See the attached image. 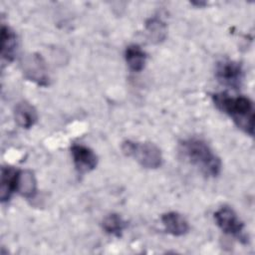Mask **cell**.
I'll return each mask as SVG.
<instances>
[{"label": "cell", "instance_id": "obj_14", "mask_svg": "<svg viewBox=\"0 0 255 255\" xmlns=\"http://www.w3.org/2000/svg\"><path fill=\"white\" fill-rule=\"evenodd\" d=\"M145 29L150 41L159 43L165 39L166 25L158 18H150L145 23Z\"/></svg>", "mask_w": 255, "mask_h": 255}, {"label": "cell", "instance_id": "obj_15", "mask_svg": "<svg viewBox=\"0 0 255 255\" xmlns=\"http://www.w3.org/2000/svg\"><path fill=\"white\" fill-rule=\"evenodd\" d=\"M102 225L108 234L120 237L127 226V222L119 214L112 213L104 218Z\"/></svg>", "mask_w": 255, "mask_h": 255}, {"label": "cell", "instance_id": "obj_11", "mask_svg": "<svg viewBox=\"0 0 255 255\" xmlns=\"http://www.w3.org/2000/svg\"><path fill=\"white\" fill-rule=\"evenodd\" d=\"M17 49V35L6 25L1 27V56L7 62H12Z\"/></svg>", "mask_w": 255, "mask_h": 255}, {"label": "cell", "instance_id": "obj_13", "mask_svg": "<svg viewBox=\"0 0 255 255\" xmlns=\"http://www.w3.org/2000/svg\"><path fill=\"white\" fill-rule=\"evenodd\" d=\"M26 198H33L37 192V181L31 170H20L18 191Z\"/></svg>", "mask_w": 255, "mask_h": 255}, {"label": "cell", "instance_id": "obj_12", "mask_svg": "<svg viewBox=\"0 0 255 255\" xmlns=\"http://www.w3.org/2000/svg\"><path fill=\"white\" fill-rule=\"evenodd\" d=\"M125 59L129 70L138 73L142 71L145 66L146 54L138 45L132 44L126 48Z\"/></svg>", "mask_w": 255, "mask_h": 255}, {"label": "cell", "instance_id": "obj_7", "mask_svg": "<svg viewBox=\"0 0 255 255\" xmlns=\"http://www.w3.org/2000/svg\"><path fill=\"white\" fill-rule=\"evenodd\" d=\"M71 153L76 170L80 174L90 172L95 169L98 164V156L90 147L83 144H73Z\"/></svg>", "mask_w": 255, "mask_h": 255}, {"label": "cell", "instance_id": "obj_10", "mask_svg": "<svg viewBox=\"0 0 255 255\" xmlns=\"http://www.w3.org/2000/svg\"><path fill=\"white\" fill-rule=\"evenodd\" d=\"M14 118L18 126L23 128H30L36 124L38 114L34 106L26 101H22L14 108Z\"/></svg>", "mask_w": 255, "mask_h": 255}, {"label": "cell", "instance_id": "obj_5", "mask_svg": "<svg viewBox=\"0 0 255 255\" xmlns=\"http://www.w3.org/2000/svg\"><path fill=\"white\" fill-rule=\"evenodd\" d=\"M21 69L28 80L39 86L49 85L50 78L47 66L41 55L30 54L25 56L21 61Z\"/></svg>", "mask_w": 255, "mask_h": 255}, {"label": "cell", "instance_id": "obj_9", "mask_svg": "<svg viewBox=\"0 0 255 255\" xmlns=\"http://www.w3.org/2000/svg\"><path fill=\"white\" fill-rule=\"evenodd\" d=\"M161 222L165 231L173 236H182L189 230L187 220L178 212L170 211L162 214Z\"/></svg>", "mask_w": 255, "mask_h": 255}, {"label": "cell", "instance_id": "obj_6", "mask_svg": "<svg viewBox=\"0 0 255 255\" xmlns=\"http://www.w3.org/2000/svg\"><path fill=\"white\" fill-rule=\"evenodd\" d=\"M215 77L220 84L238 89L243 81L244 73L240 63L232 60H222L216 64Z\"/></svg>", "mask_w": 255, "mask_h": 255}, {"label": "cell", "instance_id": "obj_2", "mask_svg": "<svg viewBox=\"0 0 255 255\" xmlns=\"http://www.w3.org/2000/svg\"><path fill=\"white\" fill-rule=\"evenodd\" d=\"M180 152L193 166L205 176L215 177L221 171V160L202 139L191 137L180 142Z\"/></svg>", "mask_w": 255, "mask_h": 255}, {"label": "cell", "instance_id": "obj_4", "mask_svg": "<svg viewBox=\"0 0 255 255\" xmlns=\"http://www.w3.org/2000/svg\"><path fill=\"white\" fill-rule=\"evenodd\" d=\"M213 216L217 226L224 233L237 238L242 243L248 241L244 233V224L231 207L222 206L214 212Z\"/></svg>", "mask_w": 255, "mask_h": 255}, {"label": "cell", "instance_id": "obj_3", "mask_svg": "<svg viewBox=\"0 0 255 255\" xmlns=\"http://www.w3.org/2000/svg\"><path fill=\"white\" fill-rule=\"evenodd\" d=\"M122 150L125 155L134 158L144 168L155 169L162 164L161 151L152 142L126 140L122 144Z\"/></svg>", "mask_w": 255, "mask_h": 255}, {"label": "cell", "instance_id": "obj_1", "mask_svg": "<svg viewBox=\"0 0 255 255\" xmlns=\"http://www.w3.org/2000/svg\"><path fill=\"white\" fill-rule=\"evenodd\" d=\"M212 101L215 107L229 116L241 130L250 135L254 134V106L249 98L217 93L212 95Z\"/></svg>", "mask_w": 255, "mask_h": 255}, {"label": "cell", "instance_id": "obj_16", "mask_svg": "<svg viewBox=\"0 0 255 255\" xmlns=\"http://www.w3.org/2000/svg\"><path fill=\"white\" fill-rule=\"evenodd\" d=\"M192 4L197 5V6H204L206 3L205 2H192Z\"/></svg>", "mask_w": 255, "mask_h": 255}, {"label": "cell", "instance_id": "obj_8", "mask_svg": "<svg viewBox=\"0 0 255 255\" xmlns=\"http://www.w3.org/2000/svg\"><path fill=\"white\" fill-rule=\"evenodd\" d=\"M20 170L12 166H2L0 180V199L8 201L14 192L18 191Z\"/></svg>", "mask_w": 255, "mask_h": 255}]
</instances>
